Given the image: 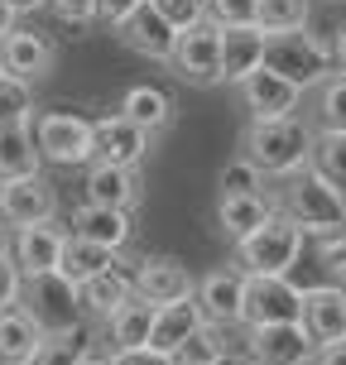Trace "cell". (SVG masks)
<instances>
[{
  "mask_svg": "<svg viewBox=\"0 0 346 365\" xmlns=\"http://www.w3.org/2000/svg\"><path fill=\"white\" fill-rule=\"evenodd\" d=\"M240 149H245L240 159H250L265 178H293V173L312 168L317 130L303 125L298 115H293V120H250Z\"/></svg>",
  "mask_w": 346,
  "mask_h": 365,
  "instance_id": "1",
  "label": "cell"
},
{
  "mask_svg": "<svg viewBox=\"0 0 346 365\" xmlns=\"http://www.w3.org/2000/svg\"><path fill=\"white\" fill-rule=\"evenodd\" d=\"M279 212L303 231V236H346V192H337L317 168H303L284 178V192H279Z\"/></svg>",
  "mask_w": 346,
  "mask_h": 365,
  "instance_id": "2",
  "label": "cell"
},
{
  "mask_svg": "<svg viewBox=\"0 0 346 365\" xmlns=\"http://www.w3.org/2000/svg\"><path fill=\"white\" fill-rule=\"evenodd\" d=\"M265 68L279 77H289L293 87H317L327 82V73L337 68V53H332L327 38L308 34V29H293V34H274L270 38V53H265Z\"/></svg>",
  "mask_w": 346,
  "mask_h": 365,
  "instance_id": "3",
  "label": "cell"
},
{
  "mask_svg": "<svg viewBox=\"0 0 346 365\" xmlns=\"http://www.w3.org/2000/svg\"><path fill=\"white\" fill-rule=\"evenodd\" d=\"M19 308L34 317L49 336H63V331L82 327V289L63 274H44V279H24V293H19Z\"/></svg>",
  "mask_w": 346,
  "mask_h": 365,
  "instance_id": "4",
  "label": "cell"
},
{
  "mask_svg": "<svg viewBox=\"0 0 346 365\" xmlns=\"http://www.w3.org/2000/svg\"><path fill=\"white\" fill-rule=\"evenodd\" d=\"M39 154L49 164H96V120L73 110H44L34 120Z\"/></svg>",
  "mask_w": 346,
  "mask_h": 365,
  "instance_id": "5",
  "label": "cell"
},
{
  "mask_svg": "<svg viewBox=\"0 0 346 365\" xmlns=\"http://www.w3.org/2000/svg\"><path fill=\"white\" fill-rule=\"evenodd\" d=\"M236 255L245 264V274H279V279H289V269L303 255V231L279 212L270 226H260L250 240H240Z\"/></svg>",
  "mask_w": 346,
  "mask_h": 365,
  "instance_id": "6",
  "label": "cell"
},
{
  "mask_svg": "<svg viewBox=\"0 0 346 365\" xmlns=\"http://www.w3.org/2000/svg\"><path fill=\"white\" fill-rule=\"evenodd\" d=\"M303 322V289L279 274H245V322L240 327H284Z\"/></svg>",
  "mask_w": 346,
  "mask_h": 365,
  "instance_id": "7",
  "label": "cell"
},
{
  "mask_svg": "<svg viewBox=\"0 0 346 365\" xmlns=\"http://www.w3.org/2000/svg\"><path fill=\"white\" fill-rule=\"evenodd\" d=\"M322 356L303 322H284V327H245V361L250 365H308Z\"/></svg>",
  "mask_w": 346,
  "mask_h": 365,
  "instance_id": "8",
  "label": "cell"
},
{
  "mask_svg": "<svg viewBox=\"0 0 346 365\" xmlns=\"http://www.w3.org/2000/svg\"><path fill=\"white\" fill-rule=\"evenodd\" d=\"M54 212H58V192L44 173L0 182V217H5V226H15V231L44 226V221H54Z\"/></svg>",
  "mask_w": 346,
  "mask_h": 365,
  "instance_id": "9",
  "label": "cell"
},
{
  "mask_svg": "<svg viewBox=\"0 0 346 365\" xmlns=\"http://www.w3.org/2000/svg\"><path fill=\"white\" fill-rule=\"evenodd\" d=\"M173 73L183 82H198V87H212L221 82V29L202 19L198 29L178 34V48H173Z\"/></svg>",
  "mask_w": 346,
  "mask_h": 365,
  "instance_id": "10",
  "label": "cell"
},
{
  "mask_svg": "<svg viewBox=\"0 0 346 365\" xmlns=\"http://www.w3.org/2000/svg\"><path fill=\"white\" fill-rule=\"evenodd\" d=\"M135 293L149 298L154 308H168V303L198 298V284H193L188 264H178L173 255H154V259H140L135 264Z\"/></svg>",
  "mask_w": 346,
  "mask_h": 365,
  "instance_id": "11",
  "label": "cell"
},
{
  "mask_svg": "<svg viewBox=\"0 0 346 365\" xmlns=\"http://www.w3.org/2000/svg\"><path fill=\"white\" fill-rule=\"evenodd\" d=\"M63 250H68V231H63L58 221L24 226V231H15V245H10V255H15V264L24 269V279L58 274L63 269Z\"/></svg>",
  "mask_w": 346,
  "mask_h": 365,
  "instance_id": "12",
  "label": "cell"
},
{
  "mask_svg": "<svg viewBox=\"0 0 346 365\" xmlns=\"http://www.w3.org/2000/svg\"><path fill=\"white\" fill-rule=\"evenodd\" d=\"M240 96H245L250 120H293V110L303 101V91L293 87L289 77L270 73V68H260L255 77H245V82H240Z\"/></svg>",
  "mask_w": 346,
  "mask_h": 365,
  "instance_id": "13",
  "label": "cell"
},
{
  "mask_svg": "<svg viewBox=\"0 0 346 365\" xmlns=\"http://www.w3.org/2000/svg\"><path fill=\"white\" fill-rule=\"evenodd\" d=\"M198 303L212 327L245 322V269H212L198 284Z\"/></svg>",
  "mask_w": 346,
  "mask_h": 365,
  "instance_id": "14",
  "label": "cell"
},
{
  "mask_svg": "<svg viewBox=\"0 0 346 365\" xmlns=\"http://www.w3.org/2000/svg\"><path fill=\"white\" fill-rule=\"evenodd\" d=\"M121 43H126L130 53H140V58H159V63H173V48H178V29L168 24L154 5H140L135 15L121 24Z\"/></svg>",
  "mask_w": 346,
  "mask_h": 365,
  "instance_id": "15",
  "label": "cell"
},
{
  "mask_svg": "<svg viewBox=\"0 0 346 365\" xmlns=\"http://www.w3.org/2000/svg\"><path fill=\"white\" fill-rule=\"evenodd\" d=\"M303 327L312 331L317 346L346 341V289H332V284L303 289Z\"/></svg>",
  "mask_w": 346,
  "mask_h": 365,
  "instance_id": "16",
  "label": "cell"
},
{
  "mask_svg": "<svg viewBox=\"0 0 346 365\" xmlns=\"http://www.w3.org/2000/svg\"><path fill=\"white\" fill-rule=\"evenodd\" d=\"M0 48H5V73L19 77V82L49 77L58 63V48L44 34H34V29H10V34L0 38Z\"/></svg>",
  "mask_w": 346,
  "mask_h": 365,
  "instance_id": "17",
  "label": "cell"
},
{
  "mask_svg": "<svg viewBox=\"0 0 346 365\" xmlns=\"http://www.w3.org/2000/svg\"><path fill=\"white\" fill-rule=\"evenodd\" d=\"M270 53V34L250 24V29H221V82H245L265 68Z\"/></svg>",
  "mask_w": 346,
  "mask_h": 365,
  "instance_id": "18",
  "label": "cell"
},
{
  "mask_svg": "<svg viewBox=\"0 0 346 365\" xmlns=\"http://www.w3.org/2000/svg\"><path fill=\"white\" fill-rule=\"evenodd\" d=\"M149 154V135L140 125H130L126 115H101L96 120V164L135 168Z\"/></svg>",
  "mask_w": 346,
  "mask_h": 365,
  "instance_id": "19",
  "label": "cell"
},
{
  "mask_svg": "<svg viewBox=\"0 0 346 365\" xmlns=\"http://www.w3.org/2000/svg\"><path fill=\"white\" fill-rule=\"evenodd\" d=\"M87 207H111V212H130L140 202V178L135 168H116V164H91L87 168Z\"/></svg>",
  "mask_w": 346,
  "mask_h": 365,
  "instance_id": "20",
  "label": "cell"
},
{
  "mask_svg": "<svg viewBox=\"0 0 346 365\" xmlns=\"http://www.w3.org/2000/svg\"><path fill=\"white\" fill-rule=\"evenodd\" d=\"M202 327H207V312H202L198 298H188V303H168V308H159V322H154V341H149V346L178 361V351L188 346Z\"/></svg>",
  "mask_w": 346,
  "mask_h": 365,
  "instance_id": "21",
  "label": "cell"
},
{
  "mask_svg": "<svg viewBox=\"0 0 346 365\" xmlns=\"http://www.w3.org/2000/svg\"><path fill=\"white\" fill-rule=\"evenodd\" d=\"M44 341H49V331L39 327L24 308L0 312V361L5 365H34Z\"/></svg>",
  "mask_w": 346,
  "mask_h": 365,
  "instance_id": "22",
  "label": "cell"
},
{
  "mask_svg": "<svg viewBox=\"0 0 346 365\" xmlns=\"http://www.w3.org/2000/svg\"><path fill=\"white\" fill-rule=\"evenodd\" d=\"M154 322H159V308L149 298H130L121 312L106 317V336H111V351H135V346H149L154 341Z\"/></svg>",
  "mask_w": 346,
  "mask_h": 365,
  "instance_id": "23",
  "label": "cell"
},
{
  "mask_svg": "<svg viewBox=\"0 0 346 365\" xmlns=\"http://www.w3.org/2000/svg\"><path fill=\"white\" fill-rule=\"evenodd\" d=\"M274 217H279V212H274V202L265 197V192H255V197H221L217 202V226L236 240V245L250 240L260 226H270Z\"/></svg>",
  "mask_w": 346,
  "mask_h": 365,
  "instance_id": "24",
  "label": "cell"
},
{
  "mask_svg": "<svg viewBox=\"0 0 346 365\" xmlns=\"http://www.w3.org/2000/svg\"><path fill=\"white\" fill-rule=\"evenodd\" d=\"M130 231H135L130 212H111V207H82L73 217V236L91 240V245H106V250H126Z\"/></svg>",
  "mask_w": 346,
  "mask_h": 365,
  "instance_id": "25",
  "label": "cell"
},
{
  "mask_svg": "<svg viewBox=\"0 0 346 365\" xmlns=\"http://www.w3.org/2000/svg\"><path fill=\"white\" fill-rule=\"evenodd\" d=\"M130 298H135V274H126V269H106V274H96V279L82 284V312L101 317V322H106L111 312H121Z\"/></svg>",
  "mask_w": 346,
  "mask_h": 365,
  "instance_id": "26",
  "label": "cell"
},
{
  "mask_svg": "<svg viewBox=\"0 0 346 365\" xmlns=\"http://www.w3.org/2000/svg\"><path fill=\"white\" fill-rule=\"evenodd\" d=\"M44 154H39V140L29 125H10L0 130V182H15V178H34Z\"/></svg>",
  "mask_w": 346,
  "mask_h": 365,
  "instance_id": "27",
  "label": "cell"
},
{
  "mask_svg": "<svg viewBox=\"0 0 346 365\" xmlns=\"http://www.w3.org/2000/svg\"><path fill=\"white\" fill-rule=\"evenodd\" d=\"M121 115H126L130 125H140L145 135H159V130H168V120H173V101H168L164 87H130L126 101H121Z\"/></svg>",
  "mask_w": 346,
  "mask_h": 365,
  "instance_id": "28",
  "label": "cell"
},
{
  "mask_svg": "<svg viewBox=\"0 0 346 365\" xmlns=\"http://www.w3.org/2000/svg\"><path fill=\"white\" fill-rule=\"evenodd\" d=\"M126 259H121V250H106V245H91V240H77L68 236V250H63V279H73L77 289L87 284V279H96V274L106 269H121Z\"/></svg>",
  "mask_w": 346,
  "mask_h": 365,
  "instance_id": "29",
  "label": "cell"
},
{
  "mask_svg": "<svg viewBox=\"0 0 346 365\" xmlns=\"http://www.w3.org/2000/svg\"><path fill=\"white\" fill-rule=\"evenodd\" d=\"M34 115V82H19V77H0V130L10 125H29Z\"/></svg>",
  "mask_w": 346,
  "mask_h": 365,
  "instance_id": "30",
  "label": "cell"
},
{
  "mask_svg": "<svg viewBox=\"0 0 346 365\" xmlns=\"http://www.w3.org/2000/svg\"><path fill=\"white\" fill-rule=\"evenodd\" d=\"M308 24V0H260V29L265 34H293Z\"/></svg>",
  "mask_w": 346,
  "mask_h": 365,
  "instance_id": "31",
  "label": "cell"
},
{
  "mask_svg": "<svg viewBox=\"0 0 346 365\" xmlns=\"http://www.w3.org/2000/svg\"><path fill=\"white\" fill-rule=\"evenodd\" d=\"M317 135H346V77H327L317 91Z\"/></svg>",
  "mask_w": 346,
  "mask_h": 365,
  "instance_id": "32",
  "label": "cell"
},
{
  "mask_svg": "<svg viewBox=\"0 0 346 365\" xmlns=\"http://www.w3.org/2000/svg\"><path fill=\"white\" fill-rule=\"evenodd\" d=\"M87 361H91V341L87 331L77 327V331H63V336H49L34 365H87Z\"/></svg>",
  "mask_w": 346,
  "mask_h": 365,
  "instance_id": "33",
  "label": "cell"
},
{
  "mask_svg": "<svg viewBox=\"0 0 346 365\" xmlns=\"http://www.w3.org/2000/svg\"><path fill=\"white\" fill-rule=\"evenodd\" d=\"M312 168H317V173H322L337 192H346V135H317Z\"/></svg>",
  "mask_w": 346,
  "mask_h": 365,
  "instance_id": "34",
  "label": "cell"
},
{
  "mask_svg": "<svg viewBox=\"0 0 346 365\" xmlns=\"http://www.w3.org/2000/svg\"><path fill=\"white\" fill-rule=\"evenodd\" d=\"M178 365H226V327H207L178 351Z\"/></svg>",
  "mask_w": 346,
  "mask_h": 365,
  "instance_id": "35",
  "label": "cell"
},
{
  "mask_svg": "<svg viewBox=\"0 0 346 365\" xmlns=\"http://www.w3.org/2000/svg\"><path fill=\"white\" fill-rule=\"evenodd\" d=\"M207 24L250 29V24H260V0H207Z\"/></svg>",
  "mask_w": 346,
  "mask_h": 365,
  "instance_id": "36",
  "label": "cell"
},
{
  "mask_svg": "<svg viewBox=\"0 0 346 365\" xmlns=\"http://www.w3.org/2000/svg\"><path fill=\"white\" fill-rule=\"evenodd\" d=\"M260 187H265V173L250 159H236L221 168V197H255Z\"/></svg>",
  "mask_w": 346,
  "mask_h": 365,
  "instance_id": "37",
  "label": "cell"
},
{
  "mask_svg": "<svg viewBox=\"0 0 346 365\" xmlns=\"http://www.w3.org/2000/svg\"><path fill=\"white\" fill-rule=\"evenodd\" d=\"M159 15L178 29V34H188V29H198L202 19H207V0H149Z\"/></svg>",
  "mask_w": 346,
  "mask_h": 365,
  "instance_id": "38",
  "label": "cell"
},
{
  "mask_svg": "<svg viewBox=\"0 0 346 365\" xmlns=\"http://www.w3.org/2000/svg\"><path fill=\"white\" fill-rule=\"evenodd\" d=\"M317 259H322V274H327L332 289H346V236H327Z\"/></svg>",
  "mask_w": 346,
  "mask_h": 365,
  "instance_id": "39",
  "label": "cell"
},
{
  "mask_svg": "<svg viewBox=\"0 0 346 365\" xmlns=\"http://www.w3.org/2000/svg\"><path fill=\"white\" fill-rule=\"evenodd\" d=\"M19 293H24V269L15 264V255H0V312L19 308Z\"/></svg>",
  "mask_w": 346,
  "mask_h": 365,
  "instance_id": "40",
  "label": "cell"
},
{
  "mask_svg": "<svg viewBox=\"0 0 346 365\" xmlns=\"http://www.w3.org/2000/svg\"><path fill=\"white\" fill-rule=\"evenodd\" d=\"M54 5L58 19H68V24H91L96 19V0H49Z\"/></svg>",
  "mask_w": 346,
  "mask_h": 365,
  "instance_id": "41",
  "label": "cell"
},
{
  "mask_svg": "<svg viewBox=\"0 0 346 365\" xmlns=\"http://www.w3.org/2000/svg\"><path fill=\"white\" fill-rule=\"evenodd\" d=\"M140 5H145V0H96V19H101V24H116V29H121V24H126V19L135 15V10H140Z\"/></svg>",
  "mask_w": 346,
  "mask_h": 365,
  "instance_id": "42",
  "label": "cell"
},
{
  "mask_svg": "<svg viewBox=\"0 0 346 365\" xmlns=\"http://www.w3.org/2000/svg\"><path fill=\"white\" fill-rule=\"evenodd\" d=\"M116 365H178L173 356H164V351H154V346H135V351H116L111 356Z\"/></svg>",
  "mask_w": 346,
  "mask_h": 365,
  "instance_id": "43",
  "label": "cell"
},
{
  "mask_svg": "<svg viewBox=\"0 0 346 365\" xmlns=\"http://www.w3.org/2000/svg\"><path fill=\"white\" fill-rule=\"evenodd\" d=\"M317 365H346V341H337V346H322Z\"/></svg>",
  "mask_w": 346,
  "mask_h": 365,
  "instance_id": "44",
  "label": "cell"
},
{
  "mask_svg": "<svg viewBox=\"0 0 346 365\" xmlns=\"http://www.w3.org/2000/svg\"><path fill=\"white\" fill-rule=\"evenodd\" d=\"M332 53H337V68H342V77H346V24L332 34Z\"/></svg>",
  "mask_w": 346,
  "mask_h": 365,
  "instance_id": "45",
  "label": "cell"
},
{
  "mask_svg": "<svg viewBox=\"0 0 346 365\" xmlns=\"http://www.w3.org/2000/svg\"><path fill=\"white\" fill-rule=\"evenodd\" d=\"M10 29H15V5H10V0H0V38L10 34Z\"/></svg>",
  "mask_w": 346,
  "mask_h": 365,
  "instance_id": "46",
  "label": "cell"
},
{
  "mask_svg": "<svg viewBox=\"0 0 346 365\" xmlns=\"http://www.w3.org/2000/svg\"><path fill=\"white\" fill-rule=\"evenodd\" d=\"M15 5V15H29V10H39V5H49V0H10Z\"/></svg>",
  "mask_w": 346,
  "mask_h": 365,
  "instance_id": "47",
  "label": "cell"
},
{
  "mask_svg": "<svg viewBox=\"0 0 346 365\" xmlns=\"http://www.w3.org/2000/svg\"><path fill=\"white\" fill-rule=\"evenodd\" d=\"M10 245H15V240H10V226H5V217H0V255H10Z\"/></svg>",
  "mask_w": 346,
  "mask_h": 365,
  "instance_id": "48",
  "label": "cell"
},
{
  "mask_svg": "<svg viewBox=\"0 0 346 365\" xmlns=\"http://www.w3.org/2000/svg\"><path fill=\"white\" fill-rule=\"evenodd\" d=\"M87 365H116V361H111V356H91Z\"/></svg>",
  "mask_w": 346,
  "mask_h": 365,
  "instance_id": "49",
  "label": "cell"
},
{
  "mask_svg": "<svg viewBox=\"0 0 346 365\" xmlns=\"http://www.w3.org/2000/svg\"><path fill=\"white\" fill-rule=\"evenodd\" d=\"M0 77H5V48H0Z\"/></svg>",
  "mask_w": 346,
  "mask_h": 365,
  "instance_id": "50",
  "label": "cell"
}]
</instances>
